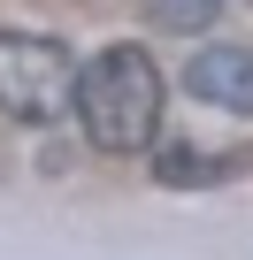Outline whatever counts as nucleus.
<instances>
[{"label": "nucleus", "instance_id": "20e7f679", "mask_svg": "<svg viewBox=\"0 0 253 260\" xmlns=\"http://www.w3.org/2000/svg\"><path fill=\"white\" fill-rule=\"evenodd\" d=\"M146 16L169 31H207L215 23V0H146Z\"/></svg>", "mask_w": 253, "mask_h": 260}, {"label": "nucleus", "instance_id": "39448f33", "mask_svg": "<svg viewBox=\"0 0 253 260\" xmlns=\"http://www.w3.org/2000/svg\"><path fill=\"white\" fill-rule=\"evenodd\" d=\"M154 176H169V184H207V176H215V169H207V161H200V153H184V146H169V153H161V161H154Z\"/></svg>", "mask_w": 253, "mask_h": 260}, {"label": "nucleus", "instance_id": "f257e3e1", "mask_svg": "<svg viewBox=\"0 0 253 260\" xmlns=\"http://www.w3.org/2000/svg\"><path fill=\"white\" fill-rule=\"evenodd\" d=\"M161 107H169V84H161L146 46H107L92 69H77V122H85V138L100 153L154 146Z\"/></svg>", "mask_w": 253, "mask_h": 260}, {"label": "nucleus", "instance_id": "f03ea898", "mask_svg": "<svg viewBox=\"0 0 253 260\" xmlns=\"http://www.w3.org/2000/svg\"><path fill=\"white\" fill-rule=\"evenodd\" d=\"M77 107V61L46 31H0V115L16 122H54Z\"/></svg>", "mask_w": 253, "mask_h": 260}, {"label": "nucleus", "instance_id": "7ed1b4c3", "mask_svg": "<svg viewBox=\"0 0 253 260\" xmlns=\"http://www.w3.org/2000/svg\"><path fill=\"white\" fill-rule=\"evenodd\" d=\"M184 92L207 100V107L245 115V107H253V54H245V46H200L192 69H184Z\"/></svg>", "mask_w": 253, "mask_h": 260}]
</instances>
